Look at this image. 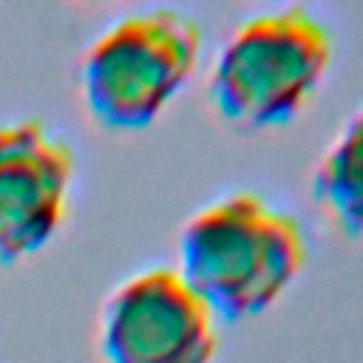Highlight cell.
Listing matches in <instances>:
<instances>
[{
  "label": "cell",
  "instance_id": "6da1fadb",
  "mask_svg": "<svg viewBox=\"0 0 363 363\" xmlns=\"http://www.w3.org/2000/svg\"><path fill=\"white\" fill-rule=\"evenodd\" d=\"M303 264L301 221L252 190H235L199 210L179 244V275L221 320L272 306Z\"/></svg>",
  "mask_w": 363,
  "mask_h": 363
},
{
  "label": "cell",
  "instance_id": "7a4b0ae2",
  "mask_svg": "<svg viewBox=\"0 0 363 363\" xmlns=\"http://www.w3.org/2000/svg\"><path fill=\"white\" fill-rule=\"evenodd\" d=\"M332 62L329 28L303 6L241 23L210 71V99L227 122L272 128L289 122L318 91Z\"/></svg>",
  "mask_w": 363,
  "mask_h": 363
},
{
  "label": "cell",
  "instance_id": "3957f363",
  "mask_svg": "<svg viewBox=\"0 0 363 363\" xmlns=\"http://www.w3.org/2000/svg\"><path fill=\"white\" fill-rule=\"evenodd\" d=\"M201 26L179 9H150L108 28L82 60V91L96 119L145 128L196 71Z\"/></svg>",
  "mask_w": 363,
  "mask_h": 363
},
{
  "label": "cell",
  "instance_id": "277c9868",
  "mask_svg": "<svg viewBox=\"0 0 363 363\" xmlns=\"http://www.w3.org/2000/svg\"><path fill=\"white\" fill-rule=\"evenodd\" d=\"M179 269L156 267L125 281L102 312L108 363H210L218 329Z\"/></svg>",
  "mask_w": 363,
  "mask_h": 363
},
{
  "label": "cell",
  "instance_id": "5b68a950",
  "mask_svg": "<svg viewBox=\"0 0 363 363\" xmlns=\"http://www.w3.org/2000/svg\"><path fill=\"white\" fill-rule=\"evenodd\" d=\"M71 176V147L43 122L0 128V261H17L54 235Z\"/></svg>",
  "mask_w": 363,
  "mask_h": 363
},
{
  "label": "cell",
  "instance_id": "8992f818",
  "mask_svg": "<svg viewBox=\"0 0 363 363\" xmlns=\"http://www.w3.org/2000/svg\"><path fill=\"white\" fill-rule=\"evenodd\" d=\"M312 196L352 235H363V108L323 153Z\"/></svg>",
  "mask_w": 363,
  "mask_h": 363
}]
</instances>
